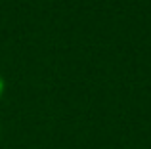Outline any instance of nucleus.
Masks as SVG:
<instances>
[{
    "mask_svg": "<svg viewBox=\"0 0 151 149\" xmlns=\"http://www.w3.org/2000/svg\"><path fill=\"white\" fill-rule=\"evenodd\" d=\"M0 134H2V130H0Z\"/></svg>",
    "mask_w": 151,
    "mask_h": 149,
    "instance_id": "nucleus-2",
    "label": "nucleus"
},
{
    "mask_svg": "<svg viewBox=\"0 0 151 149\" xmlns=\"http://www.w3.org/2000/svg\"><path fill=\"white\" fill-rule=\"evenodd\" d=\"M4 90H6V82H4L2 74H0V100H2V96H4Z\"/></svg>",
    "mask_w": 151,
    "mask_h": 149,
    "instance_id": "nucleus-1",
    "label": "nucleus"
}]
</instances>
